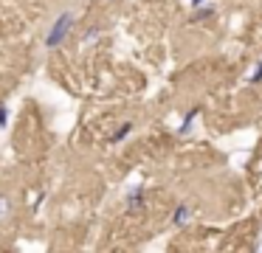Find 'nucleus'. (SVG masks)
<instances>
[{
    "label": "nucleus",
    "mask_w": 262,
    "mask_h": 253,
    "mask_svg": "<svg viewBox=\"0 0 262 253\" xmlns=\"http://www.w3.org/2000/svg\"><path fill=\"white\" fill-rule=\"evenodd\" d=\"M71 28H74V11H59V17L51 22V28H48V34H46V48L48 51L59 48V45L68 39Z\"/></svg>",
    "instance_id": "1"
},
{
    "label": "nucleus",
    "mask_w": 262,
    "mask_h": 253,
    "mask_svg": "<svg viewBox=\"0 0 262 253\" xmlns=\"http://www.w3.org/2000/svg\"><path fill=\"white\" fill-rule=\"evenodd\" d=\"M127 211H141L147 205V189L144 186H136L133 191H127V200H124Z\"/></svg>",
    "instance_id": "2"
},
{
    "label": "nucleus",
    "mask_w": 262,
    "mask_h": 253,
    "mask_svg": "<svg viewBox=\"0 0 262 253\" xmlns=\"http://www.w3.org/2000/svg\"><path fill=\"white\" fill-rule=\"evenodd\" d=\"M192 219H194L192 205H186V202L175 205V211H172V225H175V228H183V225H189Z\"/></svg>",
    "instance_id": "3"
},
{
    "label": "nucleus",
    "mask_w": 262,
    "mask_h": 253,
    "mask_svg": "<svg viewBox=\"0 0 262 253\" xmlns=\"http://www.w3.org/2000/svg\"><path fill=\"white\" fill-rule=\"evenodd\" d=\"M14 214V205H12V197L9 191H0V225H6Z\"/></svg>",
    "instance_id": "4"
},
{
    "label": "nucleus",
    "mask_w": 262,
    "mask_h": 253,
    "mask_svg": "<svg viewBox=\"0 0 262 253\" xmlns=\"http://www.w3.org/2000/svg\"><path fill=\"white\" fill-rule=\"evenodd\" d=\"M198 107H192V110H186V116H183V121H181V127H178V132L181 135H189L194 129V121H198Z\"/></svg>",
    "instance_id": "5"
},
{
    "label": "nucleus",
    "mask_w": 262,
    "mask_h": 253,
    "mask_svg": "<svg viewBox=\"0 0 262 253\" xmlns=\"http://www.w3.org/2000/svg\"><path fill=\"white\" fill-rule=\"evenodd\" d=\"M214 11H217V9H214L211 3H203V6H198V9H194V17H192V20H194V22H203V20H209Z\"/></svg>",
    "instance_id": "6"
},
{
    "label": "nucleus",
    "mask_w": 262,
    "mask_h": 253,
    "mask_svg": "<svg viewBox=\"0 0 262 253\" xmlns=\"http://www.w3.org/2000/svg\"><path fill=\"white\" fill-rule=\"evenodd\" d=\"M99 37H102V28H99V26L85 28V34H82V45H93V42H99Z\"/></svg>",
    "instance_id": "7"
},
{
    "label": "nucleus",
    "mask_w": 262,
    "mask_h": 253,
    "mask_svg": "<svg viewBox=\"0 0 262 253\" xmlns=\"http://www.w3.org/2000/svg\"><path fill=\"white\" fill-rule=\"evenodd\" d=\"M130 132H133V124L127 121V124H121V127L116 129V132H113V138H110V141H113V144H121V141H124Z\"/></svg>",
    "instance_id": "8"
},
{
    "label": "nucleus",
    "mask_w": 262,
    "mask_h": 253,
    "mask_svg": "<svg viewBox=\"0 0 262 253\" xmlns=\"http://www.w3.org/2000/svg\"><path fill=\"white\" fill-rule=\"evenodd\" d=\"M248 82H251V84H262V62H256V67L251 71Z\"/></svg>",
    "instance_id": "9"
},
{
    "label": "nucleus",
    "mask_w": 262,
    "mask_h": 253,
    "mask_svg": "<svg viewBox=\"0 0 262 253\" xmlns=\"http://www.w3.org/2000/svg\"><path fill=\"white\" fill-rule=\"evenodd\" d=\"M6 127H9V107L0 104V129H6Z\"/></svg>",
    "instance_id": "10"
},
{
    "label": "nucleus",
    "mask_w": 262,
    "mask_h": 253,
    "mask_svg": "<svg viewBox=\"0 0 262 253\" xmlns=\"http://www.w3.org/2000/svg\"><path fill=\"white\" fill-rule=\"evenodd\" d=\"M203 3H209V0H192V11L198 9V6H203Z\"/></svg>",
    "instance_id": "11"
}]
</instances>
